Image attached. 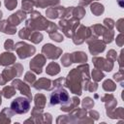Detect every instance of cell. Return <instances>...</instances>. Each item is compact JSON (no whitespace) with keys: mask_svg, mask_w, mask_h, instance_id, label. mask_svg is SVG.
Listing matches in <instances>:
<instances>
[{"mask_svg":"<svg viewBox=\"0 0 124 124\" xmlns=\"http://www.w3.org/2000/svg\"><path fill=\"white\" fill-rule=\"evenodd\" d=\"M49 102L51 106L56 105V104H62L63 106H66L70 104V97L68 95V92L65 89L59 88V89L54 90L52 93H50Z\"/></svg>","mask_w":124,"mask_h":124,"instance_id":"6da1fadb","label":"cell"},{"mask_svg":"<svg viewBox=\"0 0 124 124\" xmlns=\"http://www.w3.org/2000/svg\"><path fill=\"white\" fill-rule=\"evenodd\" d=\"M30 108V102L24 97H17L11 103V109L14 113H26Z\"/></svg>","mask_w":124,"mask_h":124,"instance_id":"7a4b0ae2","label":"cell"},{"mask_svg":"<svg viewBox=\"0 0 124 124\" xmlns=\"http://www.w3.org/2000/svg\"><path fill=\"white\" fill-rule=\"evenodd\" d=\"M18 44L21 46V48L19 46H16V49H17V53L20 58H26L35 52V47H33L32 46L26 45L24 43H18Z\"/></svg>","mask_w":124,"mask_h":124,"instance_id":"3957f363","label":"cell"},{"mask_svg":"<svg viewBox=\"0 0 124 124\" xmlns=\"http://www.w3.org/2000/svg\"><path fill=\"white\" fill-rule=\"evenodd\" d=\"M43 52L46 53V55L48 57V58H51V59H56L57 57H59L60 55V52L61 50L57 47H54V46L52 45H45L44 47H43Z\"/></svg>","mask_w":124,"mask_h":124,"instance_id":"277c9868","label":"cell"},{"mask_svg":"<svg viewBox=\"0 0 124 124\" xmlns=\"http://www.w3.org/2000/svg\"><path fill=\"white\" fill-rule=\"evenodd\" d=\"M16 60V57L12 54V53H2L1 57H0V62L2 65H10L12 63H14V61Z\"/></svg>","mask_w":124,"mask_h":124,"instance_id":"5b68a950","label":"cell"},{"mask_svg":"<svg viewBox=\"0 0 124 124\" xmlns=\"http://www.w3.org/2000/svg\"><path fill=\"white\" fill-rule=\"evenodd\" d=\"M49 84H50V80H49V79H46V78H41V79L34 85V87L37 88V89H41V88L48 89L49 86H47V85H49Z\"/></svg>","mask_w":124,"mask_h":124,"instance_id":"8992f818","label":"cell"},{"mask_svg":"<svg viewBox=\"0 0 124 124\" xmlns=\"http://www.w3.org/2000/svg\"><path fill=\"white\" fill-rule=\"evenodd\" d=\"M59 71H60V68L56 63H50L46 68V73L48 75H51V76L58 74Z\"/></svg>","mask_w":124,"mask_h":124,"instance_id":"52a82bcc","label":"cell"},{"mask_svg":"<svg viewBox=\"0 0 124 124\" xmlns=\"http://www.w3.org/2000/svg\"><path fill=\"white\" fill-rule=\"evenodd\" d=\"M72 56L75 57V61H78V62L86 61V59H87V56L83 52H75V53H73Z\"/></svg>","mask_w":124,"mask_h":124,"instance_id":"ba28073f","label":"cell"},{"mask_svg":"<svg viewBox=\"0 0 124 124\" xmlns=\"http://www.w3.org/2000/svg\"><path fill=\"white\" fill-rule=\"evenodd\" d=\"M28 40H30V41H32V42H34V43H40V42L43 40V36H42V34H40L39 32H36V33H34L32 36H30Z\"/></svg>","mask_w":124,"mask_h":124,"instance_id":"9c48e42d","label":"cell"},{"mask_svg":"<svg viewBox=\"0 0 124 124\" xmlns=\"http://www.w3.org/2000/svg\"><path fill=\"white\" fill-rule=\"evenodd\" d=\"M3 93H4V96L6 98H10L11 96H13L15 94V90L13 87L11 86H8V87H5L4 90H3Z\"/></svg>","mask_w":124,"mask_h":124,"instance_id":"30bf717a","label":"cell"},{"mask_svg":"<svg viewBox=\"0 0 124 124\" xmlns=\"http://www.w3.org/2000/svg\"><path fill=\"white\" fill-rule=\"evenodd\" d=\"M97 10H98V13H99V15H100V14H102V13H103L104 8H103V6H102V5H100V4H94V5H92V6H91V12H92L93 14H95V15H96Z\"/></svg>","mask_w":124,"mask_h":124,"instance_id":"8fae6325","label":"cell"},{"mask_svg":"<svg viewBox=\"0 0 124 124\" xmlns=\"http://www.w3.org/2000/svg\"><path fill=\"white\" fill-rule=\"evenodd\" d=\"M16 4H17L16 0H6L5 1V5H6V7H7L8 10L15 9L16 7Z\"/></svg>","mask_w":124,"mask_h":124,"instance_id":"7c38bea8","label":"cell"},{"mask_svg":"<svg viewBox=\"0 0 124 124\" xmlns=\"http://www.w3.org/2000/svg\"><path fill=\"white\" fill-rule=\"evenodd\" d=\"M33 2L31 0H23L22 1V8L26 9L27 11H30V7H32Z\"/></svg>","mask_w":124,"mask_h":124,"instance_id":"4fadbf2b","label":"cell"},{"mask_svg":"<svg viewBox=\"0 0 124 124\" xmlns=\"http://www.w3.org/2000/svg\"><path fill=\"white\" fill-rule=\"evenodd\" d=\"M92 75H93V78H94L96 80H100V79L104 77V75H103L101 72H97V71H94V72L92 73Z\"/></svg>","mask_w":124,"mask_h":124,"instance_id":"5bb4252c","label":"cell"},{"mask_svg":"<svg viewBox=\"0 0 124 124\" xmlns=\"http://www.w3.org/2000/svg\"><path fill=\"white\" fill-rule=\"evenodd\" d=\"M49 35H50V37L52 38V40H55V41H57V42H61V41L63 40V37H62L61 35L57 34V33H55V36L52 35V34H49Z\"/></svg>","mask_w":124,"mask_h":124,"instance_id":"9a60e30c","label":"cell"},{"mask_svg":"<svg viewBox=\"0 0 124 124\" xmlns=\"http://www.w3.org/2000/svg\"><path fill=\"white\" fill-rule=\"evenodd\" d=\"M14 45H13V41H11V40H9V41H7L6 43H5V48L6 49H14Z\"/></svg>","mask_w":124,"mask_h":124,"instance_id":"2e32d148","label":"cell"},{"mask_svg":"<svg viewBox=\"0 0 124 124\" xmlns=\"http://www.w3.org/2000/svg\"><path fill=\"white\" fill-rule=\"evenodd\" d=\"M0 104H1V92H0Z\"/></svg>","mask_w":124,"mask_h":124,"instance_id":"e0dca14e","label":"cell"},{"mask_svg":"<svg viewBox=\"0 0 124 124\" xmlns=\"http://www.w3.org/2000/svg\"><path fill=\"white\" fill-rule=\"evenodd\" d=\"M1 16H2V13L0 12V18H1Z\"/></svg>","mask_w":124,"mask_h":124,"instance_id":"ac0fdd59","label":"cell"}]
</instances>
